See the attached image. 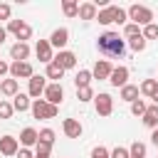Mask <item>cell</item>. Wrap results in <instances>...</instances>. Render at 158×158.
<instances>
[{"instance_id": "obj_21", "label": "cell", "mask_w": 158, "mask_h": 158, "mask_svg": "<svg viewBox=\"0 0 158 158\" xmlns=\"http://www.w3.org/2000/svg\"><path fill=\"white\" fill-rule=\"evenodd\" d=\"M0 91L5 96H17V79H5L0 84Z\"/></svg>"}, {"instance_id": "obj_6", "label": "cell", "mask_w": 158, "mask_h": 158, "mask_svg": "<svg viewBox=\"0 0 158 158\" xmlns=\"http://www.w3.org/2000/svg\"><path fill=\"white\" fill-rule=\"evenodd\" d=\"M10 74L15 77V79H32L35 74H32V64L30 62H12L10 64Z\"/></svg>"}, {"instance_id": "obj_28", "label": "cell", "mask_w": 158, "mask_h": 158, "mask_svg": "<svg viewBox=\"0 0 158 158\" xmlns=\"http://www.w3.org/2000/svg\"><path fill=\"white\" fill-rule=\"evenodd\" d=\"M141 91H143L146 96H151V99H153V94L158 91V81H156V79H146V81L141 84Z\"/></svg>"}, {"instance_id": "obj_24", "label": "cell", "mask_w": 158, "mask_h": 158, "mask_svg": "<svg viewBox=\"0 0 158 158\" xmlns=\"http://www.w3.org/2000/svg\"><path fill=\"white\" fill-rule=\"evenodd\" d=\"M91 72H86V69H81V72H77V77H74V84H77V89H81V86H89V81H91Z\"/></svg>"}, {"instance_id": "obj_23", "label": "cell", "mask_w": 158, "mask_h": 158, "mask_svg": "<svg viewBox=\"0 0 158 158\" xmlns=\"http://www.w3.org/2000/svg\"><path fill=\"white\" fill-rule=\"evenodd\" d=\"M47 77H49V79H54V84H59V79L64 77V69H62L59 64H54V62H52V64H47Z\"/></svg>"}, {"instance_id": "obj_36", "label": "cell", "mask_w": 158, "mask_h": 158, "mask_svg": "<svg viewBox=\"0 0 158 158\" xmlns=\"http://www.w3.org/2000/svg\"><path fill=\"white\" fill-rule=\"evenodd\" d=\"M49 148H52V146L37 141V153H35V158H49Z\"/></svg>"}, {"instance_id": "obj_34", "label": "cell", "mask_w": 158, "mask_h": 158, "mask_svg": "<svg viewBox=\"0 0 158 158\" xmlns=\"http://www.w3.org/2000/svg\"><path fill=\"white\" fill-rule=\"evenodd\" d=\"M146 109H148V106H146V104H143L141 99L131 104V114H133V116H143V114H146Z\"/></svg>"}, {"instance_id": "obj_45", "label": "cell", "mask_w": 158, "mask_h": 158, "mask_svg": "<svg viewBox=\"0 0 158 158\" xmlns=\"http://www.w3.org/2000/svg\"><path fill=\"white\" fill-rule=\"evenodd\" d=\"M153 101H156V106H158V91H156V94H153Z\"/></svg>"}, {"instance_id": "obj_11", "label": "cell", "mask_w": 158, "mask_h": 158, "mask_svg": "<svg viewBox=\"0 0 158 158\" xmlns=\"http://www.w3.org/2000/svg\"><path fill=\"white\" fill-rule=\"evenodd\" d=\"M27 54H30L27 42H17V44H12V47H10V57H12L15 62H25V59H27Z\"/></svg>"}, {"instance_id": "obj_8", "label": "cell", "mask_w": 158, "mask_h": 158, "mask_svg": "<svg viewBox=\"0 0 158 158\" xmlns=\"http://www.w3.org/2000/svg\"><path fill=\"white\" fill-rule=\"evenodd\" d=\"M62 96H64L62 84H49V86L44 89V101H49V104H54V106L62 101Z\"/></svg>"}, {"instance_id": "obj_1", "label": "cell", "mask_w": 158, "mask_h": 158, "mask_svg": "<svg viewBox=\"0 0 158 158\" xmlns=\"http://www.w3.org/2000/svg\"><path fill=\"white\" fill-rule=\"evenodd\" d=\"M99 52L109 54V57H123V40L118 37V32H104L99 35Z\"/></svg>"}, {"instance_id": "obj_30", "label": "cell", "mask_w": 158, "mask_h": 158, "mask_svg": "<svg viewBox=\"0 0 158 158\" xmlns=\"http://www.w3.org/2000/svg\"><path fill=\"white\" fill-rule=\"evenodd\" d=\"M40 143L52 146V143H54V131H52V128H42V131H40Z\"/></svg>"}, {"instance_id": "obj_31", "label": "cell", "mask_w": 158, "mask_h": 158, "mask_svg": "<svg viewBox=\"0 0 158 158\" xmlns=\"http://www.w3.org/2000/svg\"><path fill=\"white\" fill-rule=\"evenodd\" d=\"M131 49H133V52H143V49H146V37H143V35L133 37V40H131Z\"/></svg>"}, {"instance_id": "obj_7", "label": "cell", "mask_w": 158, "mask_h": 158, "mask_svg": "<svg viewBox=\"0 0 158 158\" xmlns=\"http://www.w3.org/2000/svg\"><path fill=\"white\" fill-rule=\"evenodd\" d=\"M94 101H96V114L99 116H109L114 111V99L109 94H99V96H94Z\"/></svg>"}, {"instance_id": "obj_3", "label": "cell", "mask_w": 158, "mask_h": 158, "mask_svg": "<svg viewBox=\"0 0 158 158\" xmlns=\"http://www.w3.org/2000/svg\"><path fill=\"white\" fill-rule=\"evenodd\" d=\"M128 17L133 20V25H151L153 12L148 7H143V5H131L128 7Z\"/></svg>"}, {"instance_id": "obj_32", "label": "cell", "mask_w": 158, "mask_h": 158, "mask_svg": "<svg viewBox=\"0 0 158 158\" xmlns=\"http://www.w3.org/2000/svg\"><path fill=\"white\" fill-rule=\"evenodd\" d=\"M143 37H146V40H156V37H158V25H156V22L146 25V27H143Z\"/></svg>"}, {"instance_id": "obj_9", "label": "cell", "mask_w": 158, "mask_h": 158, "mask_svg": "<svg viewBox=\"0 0 158 158\" xmlns=\"http://www.w3.org/2000/svg\"><path fill=\"white\" fill-rule=\"evenodd\" d=\"M67 42H69V30H67V27L54 30V32H52V37H49V44H52V47H57V49H62Z\"/></svg>"}, {"instance_id": "obj_18", "label": "cell", "mask_w": 158, "mask_h": 158, "mask_svg": "<svg viewBox=\"0 0 158 158\" xmlns=\"http://www.w3.org/2000/svg\"><path fill=\"white\" fill-rule=\"evenodd\" d=\"M20 141H22V146H37L40 133H37L35 128H25V131L20 133Z\"/></svg>"}, {"instance_id": "obj_12", "label": "cell", "mask_w": 158, "mask_h": 158, "mask_svg": "<svg viewBox=\"0 0 158 158\" xmlns=\"http://www.w3.org/2000/svg\"><path fill=\"white\" fill-rule=\"evenodd\" d=\"M126 79H128V69L126 67H116L114 72H111V77H109V81L114 84V86H126Z\"/></svg>"}, {"instance_id": "obj_22", "label": "cell", "mask_w": 158, "mask_h": 158, "mask_svg": "<svg viewBox=\"0 0 158 158\" xmlns=\"http://www.w3.org/2000/svg\"><path fill=\"white\" fill-rule=\"evenodd\" d=\"M15 101H12V109L15 111H27L32 104H30V99H27V94H17V96H12Z\"/></svg>"}, {"instance_id": "obj_15", "label": "cell", "mask_w": 158, "mask_h": 158, "mask_svg": "<svg viewBox=\"0 0 158 158\" xmlns=\"http://www.w3.org/2000/svg\"><path fill=\"white\" fill-rule=\"evenodd\" d=\"M44 89H47V84H44V77L35 74V77L30 79V96H40V94H44Z\"/></svg>"}, {"instance_id": "obj_40", "label": "cell", "mask_w": 158, "mask_h": 158, "mask_svg": "<svg viewBox=\"0 0 158 158\" xmlns=\"http://www.w3.org/2000/svg\"><path fill=\"white\" fill-rule=\"evenodd\" d=\"M0 20H10V5L0 2Z\"/></svg>"}, {"instance_id": "obj_35", "label": "cell", "mask_w": 158, "mask_h": 158, "mask_svg": "<svg viewBox=\"0 0 158 158\" xmlns=\"http://www.w3.org/2000/svg\"><path fill=\"white\" fill-rule=\"evenodd\" d=\"M12 111H15V109H12L10 101H0V118H10Z\"/></svg>"}, {"instance_id": "obj_20", "label": "cell", "mask_w": 158, "mask_h": 158, "mask_svg": "<svg viewBox=\"0 0 158 158\" xmlns=\"http://www.w3.org/2000/svg\"><path fill=\"white\" fill-rule=\"evenodd\" d=\"M121 99L123 101H138V86H133V84H126L123 89H121Z\"/></svg>"}, {"instance_id": "obj_41", "label": "cell", "mask_w": 158, "mask_h": 158, "mask_svg": "<svg viewBox=\"0 0 158 158\" xmlns=\"http://www.w3.org/2000/svg\"><path fill=\"white\" fill-rule=\"evenodd\" d=\"M17 158H32V153H30L27 148H20V151H17Z\"/></svg>"}, {"instance_id": "obj_33", "label": "cell", "mask_w": 158, "mask_h": 158, "mask_svg": "<svg viewBox=\"0 0 158 158\" xmlns=\"http://www.w3.org/2000/svg\"><path fill=\"white\" fill-rule=\"evenodd\" d=\"M123 35H126L128 40H133V37H138V35H141V30H138V25H133V22H128V25L123 27Z\"/></svg>"}, {"instance_id": "obj_27", "label": "cell", "mask_w": 158, "mask_h": 158, "mask_svg": "<svg viewBox=\"0 0 158 158\" xmlns=\"http://www.w3.org/2000/svg\"><path fill=\"white\" fill-rule=\"evenodd\" d=\"M128 153H131V158H146V146L141 141H133L131 148H128Z\"/></svg>"}, {"instance_id": "obj_38", "label": "cell", "mask_w": 158, "mask_h": 158, "mask_svg": "<svg viewBox=\"0 0 158 158\" xmlns=\"http://www.w3.org/2000/svg\"><path fill=\"white\" fill-rule=\"evenodd\" d=\"M91 158H111V153H109L104 146H96V148L91 151Z\"/></svg>"}, {"instance_id": "obj_16", "label": "cell", "mask_w": 158, "mask_h": 158, "mask_svg": "<svg viewBox=\"0 0 158 158\" xmlns=\"http://www.w3.org/2000/svg\"><path fill=\"white\" fill-rule=\"evenodd\" d=\"M64 133L69 138H79L81 136V123L77 118H64Z\"/></svg>"}, {"instance_id": "obj_19", "label": "cell", "mask_w": 158, "mask_h": 158, "mask_svg": "<svg viewBox=\"0 0 158 158\" xmlns=\"http://www.w3.org/2000/svg\"><path fill=\"white\" fill-rule=\"evenodd\" d=\"M143 123L151 128H158V106H148L143 114Z\"/></svg>"}, {"instance_id": "obj_14", "label": "cell", "mask_w": 158, "mask_h": 158, "mask_svg": "<svg viewBox=\"0 0 158 158\" xmlns=\"http://www.w3.org/2000/svg\"><path fill=\"white\" fill-rule=\"evenodd\" d=\"M111 72H114V69H111V64H109L106 59H99V62L94 64V72H91V74H94L96 79H109V77H111Z\"/></svg>"}, {"instance_id": "obj_10", "label": "cell", "mask_w": 158, "mask_h": 158, "mask_svg": "<svg viewBox=\"0 0 158 158\" xmlns=\"http://www.w3.org/2000/svg\"><path fill=\"white\" fill-rule=\"evenodd\" d=\"M17 138H12V136H2L0 138V153L2 156H17Z\"/></svg>"}, {"instance_id": "obj_26", "label": "cell", "mask_w": 158, "mask_h": 158, "mask_svg": "<svg viewBox=\"0 0 158 158\" xmlns=\"http://www.w3.org/2000/svg\"><path fill=\"white\" fill-rule=\"evenodd\" d=\"M96 20H99L101 25H111V22H114V7H104V10H99Z\"/></svg>"}, {"instance_id": "obj_17", "label": "cell", "mask_w": 158, "mask_h": 158, "mask_svg": "<svg viewBox=\"0 0 158 158\" xmlns=\"http://www.w3.org/2000/svg\"><path fill=\"white\" fill-rule=\"evenodd\" d=\"M96 5L94 2H84V5H79V17L81 20H96Z\"/></svg>"}, {"instance_id": "obj_13", "label": "cell", "mask_w": 158, "mask_h": 158, "mask_svg": "<svg viewBox=\"0 0 158 158\" xmlns=\"http://www.w3.org/2000/svg\"><path fill=\"white\" fill-rule=\"evenodd\" d=\"M54 64H59L62 69H72L77 64V57H74V52H59L54 57Z\"/></svg>"}, {"instance_id": "obj_44", "label": "cell", "mask_w": 158, "mask_h": 158, "mask_svg": "<svg viewBox=\"0 0 158 158\" xmlns=\"http://www.w3.org/2000/svg\"><path fill=\"white\" fill-rule=\"evenodd\" d=\"M5 35H7V32H5V30H2V27H0V44H2V42H5Z\"/></svg>"}, {"instance_id": "obj_37", "label": "cell", "mask_w": 158, "mask_h": 158, "mask_svg": "<svg viewBox=\"0 0 158 158\" xmlns=\"http://www.w3.org/2000/svg\"><path fill=\"white\" fill-rule=\"evenodd\" d=\"M126 20H128V12L121 7H114V22H126Z\"/></svg>"}, {"instance_id": "obj_42", "label": "cell", "mask_w": 158, "mask_h": 158, "mask_svg": "<svg viewBox=\"0 0 158 158\" xmlns=\"http://www.w3.org/2000/svg\"><path fill=\"white\" fill-rule=\"evenodd\" d=\"M5 72H10V64H7V62H2V59H0V77H2V74H5Z\"/></svg>"}, {"instance_id": "obj_2", "label": "cell", "mask_w": 158, "mask_h": 158, "mask_svg": "<svg viewBox=\"0 0 158 158\" xmlns=\"http://www.w3.org/2000/svg\"><path fill=\"white\" fill-rule=\"evenodd\" d=\"M32 116L35 118H54L57 116V106L49 104V101H44V99H37L32 104Z\"/></svg>"}, {"instance_id": "obj_39", "label": "cell", "mask_w": 158, "mask_h": 158, "mask_svg": "<svg viewBox=\"0 0 158 158\" xmlns=\"http://www.w3.org/2000/svg\"><path fill=\"white\" fill-rule=\"evenodd\" d=\"M111 158H131V153H128L126 148H121V146H118V148H114V153H111Z\"/></svg>"}, {"instance_id": "obj_29", "label": "cell", "mask_w": 158, "mask_h": 158, "mask_svg": "<svg viewBox=\"0 0 158 158\" xmlns=\"http://www.w3.org/2000/svg\"><path fill=\"white\" fill-rule=\"evenodd\" d=\"M77 99H79V101H91V99H94L91 86H81V89H77Z\"/></svg>"}, {"instance_id": "obj_25", "label": "cell", "mask_w": 158, "mask_h": 158, "mask_svg": "<svg viewBox=\"0 0 158 158\" xmlns=\"http://www.w3.org/2000/svg\"><path fill=\"white\" fill-rule=\"evenodd\" d=\"M62 10H64L67 17H77V15H79V5H77L74 0H64V2H62Z\"/></svg>"}, {"instance_id": "obj_4", "label": "cell", "mask_w": 158, "mask_h": 158, "mask_svg": "<svg viewBox=\"0 0 158 158\" xmlns=\"http://www.w3.org/2000/svg\"><path fill=\"white\" fill-rule=\"evenodd\" d=\"M7 30H10L20 42L30 40V35H32V27H30V25H25L22 20H10V22H7Z\"/></svg>"}, {"instance_id": "obj_5", "label": "cell", "mask_w": 158, "mask_h": 158, "mask_svg": "<svg viewBox=\"0 0 158 158\" xmlns=\"http://www.w3.org/2000/svg\"><path fill=\"white\" fill-rule=\"evenodd\" d=\"M35 52H37V59H40V62H44V64H52V62H54V54H52V44H49V40H40L37 47H35Z\"/></svg>"}, {"instance_id": "obj_43", "label": "cell", "mask_w": 158, "mask_h": 158, "mask_svg": "<svg viewBox=\"0 0 158 158\" xmlns=\"http://www.w3.org/2000/svg\"><path fill=\"white\" fill-rule=\"evenodd\" d=\"M151 141H153V146H158V128L151 133Z\"/></svg>"}]
</instances>
